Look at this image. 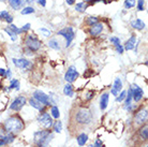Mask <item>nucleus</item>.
<instances>
[{
	"label": "nucleus",
	"instance_id": "obj_1",
	"mask_svg": "<svg viewBox=\"0 0 148 147\" xmlns=\"http://www.w3.org/2000/svg\"><path fill=\"white\" fill-rule=\"evenodd\" d=\"M8 132L12 133V134H18L24 130L25 128V122L22 118L19 117L18 115H12L10 117H8L5 120H4L3 125H2Z\"/></svg>",
	"mask_w": 148,
	"mask_h": 147
},
{
	"label": "nucleus",
	"instance_id": "obj_2",
	"mask_svg": "<svg viewBox=\"0 0 148 147\" xmlns=\"http://www.w3.org/2000/svg\"><path fill=\"white\" fill-rule=\"evenodd\" d=\"M54 137V132L51 129L38 130L34 133V143L37 147H48Z\"/></svg>",
	"mask_w": 148,
	"mask_h": 147
},
{
	"label": "nucleus",
	"instance_id": "obj_3",
	"mask_svg": "<svg viewBox=\"0 0 148 147\" xmlns=\"http://www.w3.org/2000/svg\"><path fill=\"white\" fill-rule=\"evenodd\" d=\"M74 120L77 125L88 126L92 122V113L87 107H79L74 114Z\"/></svg>",
	"mask_w": 148,
	"mask_h": 147
},
{
	"label": "nucleus",
	"instance_id": "obj_4",
	"mask_svg": "<svg viewBox=\"0 0 148 147\" xmlns=\"http://www.w3.org/2000/svg\"><path fill=\"white\" fill-rule=\"evenodd\" d=\"M25 46H26L27 49L34 53V52H38L41 48L42 42L39 40V38L36 34H28L25 39Z\"/></svg>",
	"mask_w": 148,
	"mask_h": 147
},
{
	"label": "nucleus",
	"instance_id": "obj_5",
	"mask_svg": "<svg viewBox=\"0 0 148 147\" xmlns=\"http://www.w3.org/2000/svg\"><path fill=\"white\" fill-rule=\"evenodd\" d=\"M32 98L34 100H37L38 102L41 103L44 106H51V105H55V102L53 101L52 97L47 96L45 92H43L42 90H36L32 93Z\"/></svg>",
	"mask_w": 148,
	"mask_h": 147
},
{
	"label": "nucleus",
	"instance_id": "obj_6",
	"mask_svg": "<svg viewBox=\"0 0 148 147\" xmlns=\"http://www.w3.org/2000/svg\"><path fill=\"white\" fill-rule=\"evenodd\" d=\"M37 120L39 122V125H41L44 129H51L53 124H54L52 116L47 112H41L39 116H38Z\"/></svg>",
	"mask_w": 148,
	"mask_h": 147
},
{
	"label": "nucleus",
	"instance_id": "obj_7",
	"mask_svg": "<svg viewBox=\"0 0 148 147\" xmlns=\"http://www.w3.org/2000/svg\"><path fill=\"white\" fill-rule=\"evenodd\" d=\"M148 117V111L147 107H142L137 111L134 115V124L136 126H143L146 125Z\"/></svg>",
	"mask_w": 148,
	"mask_h": 147
},
{
	"label": "nucleus",
	"instance_id": "obj_8",
	"mask_svg": "<svg viewBox=\"0 0 148 147\" xmlns=\"http://www.w3.org/2000/svg\"><path fill=\"white\" fill-rule=\"evenodd\" d=\"M57 33H58L59 36H62V37L66 39V46H67V47L70 46L71 43H72V41H73L74 38H75V32H74V29L72 27H66V28L59 30Z\"/></svg>",
	"mask_w": 148,
	"mask_h": 147
},
{
	"label": "nucleus",
	"instance_id": "obj_9",
	"mask_svg": "<svg viewBox=\"0 0 148 147\" xmlns=\"http://www.w3.org/2000/svg\"><path fill=\"white\" fill-rule=\"evenodd\" d=\"M27 102V99L25 96H18L16 97L12 103L10 104V110L11 111H14V112H19V111L22 110L23 107L25 106V104Z\"/></svg>",
	"mask_w": 148,
	"mask_h": 147
},
{
	"label": "nucleus",
	"instance_id": "obj_10",
	"mask_svg": "<svg viewBox=\"0 0 148 147\" xmlns=\"http://www.w3.org/2000/svg\"><path fill=\"white\" fill-rule=\"evenodd\" d=\"M130 90H131V93H132V99L135 103L141 102L143 98H144V91L143 89L138 86L137 84H132L131 87H130Z\"/></svg>",
	"mask_w": 148,
	"mask_h": 147
},
{
	"label": "nucleus",
	"instance_id": "obj_11",
	"mask_svg": "<svg viewBox=\"0 0 148 147\" xmlns=\"http://www.w3.org/2000/svg\"><path fill=\"white\" fill-rule=\"evenodd\" d=\"M78 76H79V73H78L77 69L74 66H70L68 68L66 74H64V80H66L67 83L72 84V83H74V82L77 80Z\"/></svg>",
	"mask_w": 148,
	"mask_h": 147
},
{
	"label": "nucleus",
	"instance_id": "obj_12",
	"mask_svg": "<svg viewBox=\"0 0 148 147\" xmlns=\"http://www.w3.org/2000/svg\"><path fill=\"white\" fill-rule=\"evenodd\" d=\"M13 65L18 69L23 70H30L32 68V63L26 58H13L12 59Z\"/></svg>",
	"mask_w": 148,
	"mask_h": 147
},
{
	"label": "nucleus",
	"instance_id": "obj_13",
	"mask_svg": "<svg viewBox=\"0 0 148 147\" xmlns=\"http://www.w3.org/2000/svg\"><path fill=\"white\" fill-rule=\"evenodd\" d=\"M14 140H15L14 134L8 132L3 127H2V128H0V141H1L4 145H9V144L13 143Z\"/></svg>",
	"mask_w": 148,
	"mask_h": 147
},
{
	"label": "nucleus",
	"instance_id": "obj_14",
	"mask_svg": "<svg viewBox=\"0 0 148 147\" xmlns=\"http://www.w3.org/2000/svg\"><path fill=\"white\" fill-rule=\"evenodd\" d=\"M103 28H104L103 24L98 22L97 24H95V25L90 26V28H89V30H88L89 36H91V37H98V36L101 34V32L103 31Z\"/></svg>",
	"mask_w": 148,
	"mask_h": 147
},
{
	"label": "nucleus",
	"instance_id": "obj_15",
	"mask_svg": "<svg viewBox=\"0 0 148 147\" xmlns=\"http://www.w3.org/2000/svg\"><path fill=\"white\" fill-rule=\"evenodd\" d=\"M121 90H122V81H121V78L117 77V78H115L113 87H112V89H111V93L113 96L117 97L118 93L121 91Z\"/></svg>",
	"mask_w": 148,
	"mask_h": 147
},
{
	"label": "nucleus",
	"instance_id": "obj_16",
	"mask_svg": "<svg viewBox=\"0 0 148 147\" xmlns=\"http://www.w3.org/2000/svg\"><path fill=\"white\" fill-rule=\"evenodd\" d=\"M108 101H110V93L108 92H103L100 97V110L105 111L108 106Z\"/></svg>",
	"mask_w": 148,
	"mask_h": 147
},
{
	"label": "nucleus",
	"instance_id": "obj_17",
	"mask_svg": "<svg viewBox=\"0 0 148 147\" xmlns=\"http://www.w3.org/2000/svg\"><path fill=\"white\" fill-rule=\"evenodd\" d=\"M135 45H136V36L135 34H132L130 39L126 41V43H125V46L123 48L127 49V51H131V49H133L135 47Z\"/></svg>",
	"mask_w": 148,
	"mask_h": 147
},
{
	"label": "nucleus",
	"instance_id": "obj_18",
	"mask_svg": "<svg viewBox=\"0 0 148 147\" xmlns=\"http://www.w3.org/2000/svg\"><path fill=\"white\" fill-rule=\"evenodd\" d=\"M88 140H89V136H88V134L85 132L79 133V134L76 136V142H77L78 146H85L86 144H87V142H88Z\"/></svg>",
	"mask_w": 148,
	"mask_h": 147
},
{
	"label": "nucleus",
	"instance_id": "obj_19",
	"mask_svg": "<svg viewBox=\"0 0 148 147\" xmlns=\"http://www.w3.org/2000/svg\"><path fill=\"white\" fill-rule=\"evenodd\" d=\"M130 25H131V27H132L133 29H136V30H143L145 27H146L145 23L140 19H133L132 22L130 23Z\"/></svg>",
	"mask_w": 148,
	"mask_h": 147
},
{
	"label": "nucleus",
	"instance_id": "obj_20",
	"mask_svg": "<svg viewBox=\"0 0 148 147\" xmlns=\"http://www.w3.org/2000/svg\"><path fill=\"white\" fill-rule=\"evenodd\" d=\"M28 103H29V105L31 107H34V110L39 111V112H44L45 110V106L44 105H42L41 103H39L37 100H34V98H31V99L28 100Z\"/></svg>",
	"mask_w": 148,
	"mask_h": 147
},
{
	"label": "nucleus",
	"instance_id": "obj_21",
	"mask_svg": "<svg viewBox=\"0 0 148 147\" xmlns=\"http://www.w3.org/2000/svg\"><path fill=\"white\" fill-rule=\"evenodd\" d=\"M0 19L7 22L8 24H12V22H13V16L8 11L3 10V11H0Z\"/></svg>",
	"mask_w": 148,
	"mask_h": 147
},
{
	"label": "nucleus",
	"instance_id": "obj_22",
	"mask_svg": "<svg viewBox=\"0 0 148 147\" xmlns=\"http://www.w3.org/2000/svg\"><path fill=\"white\" fill-rule=\"evenodd\" d=\"M8 1L13 10H19L25 3V0H8Z\"/></svg>",
	"mask_w": 148,
	"mask_h": 147
},
{
	"label": "nucleus",
	"instance_id": "obj_23",
	"mask_svg": "<svg viewBox=\"0 0 148 147\" xmlns=\"http://www.w3.org/2000/svg\"><path fill=\"white\" fill-rule=\"evenodd\" d=\"M49 115L52 116L53 119H59L60 118V111H59V107L57 106V105H52L51 107V111H49Z\"/></svg>",
	"mask_w": 148,
	"mask_h": 147
},
{
	"label": "nucleus",
	"instance_id": "obj_24",
	"mask_svg": "<svg viewBox=\"0 0 148 147\" xmlns=\"http://www.w3.org/2000/svg\"><path fill=\"white\" fill-rule=\"evenodd\" d=\"M138 135H140V137H141V140L147 141V137H148V127H147V125L142 126L141 129L138 130Z\"/></svg>",
	"mask_w": 148,
	"mask_h": 147
},
{
	"label": "nucleus",
	"instance_id": "obj_25",
	"mask_svg": "<svg viewBox=\"0 0 148 147\" xmlns=\"http://www.w3.org/2000/svg\"><path fill=\"white\" fill-rule=\"evenodd\" d=\"M63 93H64V96H67V97H73L74 88H73V86H72V84L67 83V84L64 85V87H63Z\"/></svg>",
	"mask_w": 148,
	"mask_h": 147
},
{
	"label": "nucleus",
	"instance_id": "obj_26",
	"mask_svg": "<svg viewBox=\"0 0 148 147\" xmlns=\"http://www.w3.org/2000/svg\"><path fill=\"white\" fill-rule=\"evenodd\" d=\"M52 129H53V132L61 133V131H62V122H60L59 119H57V120L54 122V124H53Z\"/></svg>",
	"mask_w": 148,
	"mask_h": 147
},
{
	"label": "nucleus",
	"instance_id": "obj_27",
	"mask_svg": "<svg viewBox=\"0 0 148 147\" xmlns=\"http://www.w3.org/2000/svg\"><path fill=\"white\" fill-rule=\"evenodd\" d=\"M89 7V4L85 1H82V2H78V3L75 4V10L77 12H85L86 9Z\"/></svg>",
	"mask_w": 148,
	"mask_h": 147
},
{
	"label": "nucleus",
	"instance_id": "obj_28",
	"mask_svg": "<svg viewBox=\"0 0 148 147\" xmlns=\"http://www.w3.org/2000/svg\"><path fill=\"white\" fill-rule=\"evenodd\" d=\"M48 46L53 49H55V51H59L60 48V43L58 42V40H56V39H51V40L48 41Z\"/></svg>",
	"mask_w": 148,
	"mask_h": 147
},
{
	"label": "nucleus",
	"instance_id": "obj_29",
	"mask_svg": "<svg viewBox=\"0 0 148 147\" xmlns=\"http://www.w3.org/2000/svg\"><path fill=\"white\" fill-rule=\"evenodd\" d=\"M19 87H21V84H19V81L16 80V78H13L10 81V85H9V89H15V90H19Z\"/></svg>",
	"mask_w": 148,
	"mask_h": 147
},
{
	"label": "nucleus",
	"instance_id": "obj_30",
	"mask_svg": "<svg viewBox=\"0 0 148 147\" xmlns=\"http://www.w3.org/2000/svg\"><path fill=\"white\" fill-rule=\"evenodd\" d=\"M126 97H127V91L126 90H121V91L118 93V96L116 97V101L117 102H123L125 101V99H126Z\"/></svg>",
	"mask_w": 148,
	"mask_h": 147
},
{
	"label": "nucleus",
	"instance_id": "obj_31",
	"mask_svg": "<svg viewBox=\"0 0 148 147\" xmlns=\"http://www.w3.org/2000/svg\"><path fill=\"white\" fill-rule=\"evenodd\" d=\"M36 12V9L34 7H25L22 10V14L23 15H27V14H32Z\"/></svg>",
	"mask_w": 148,
	"mask_h": 147
},
{
	"label": "nucleus",
	"instance_id": "obj_32",
	"mask_svg": "<svg viewBox=\"0 0 148 147\" xmlns=\"http://www.w3.org/2000/svg\"><path fill=\"white\" fill-rule=\"evenodd\" d=\"M86 23H87V25H89V26L95 25V24L98 23V17H96V16H89L88 19H86Z\"/></svg>",
	"mask_w": 148,
	"mask_h": 147
},
{
	"label": "nucleus",
	"instance_id": "obj_33",
	"mask_svg": "<svg viewBox=\"0 0 148 147\" xmlns=\"http://www.w3.org/2000/svg\"><path fill=\"white\" fill-rule=\"evenodd\" d=\"M9 28H10V30H12V31H13L16 36H18V34H22V33H23L22 29H21V28H18V27H16V26L13 25V24H11Z\"/></svg>",
	"mask_w": 148,
	"mask_h": 147
},
{
	"label": "nucleus",
	"instance_id": "obj_34",
	"mask_svg": "<svg viewBox=\"0 0 148 147\" xmlns=\"http://www.w3.org/2000/svg\"><path fill=\"white\" fill-rule=\"evenodd\" d=\"M135 4H136L135 0H126L125 1V8L126 9H132V8L135 7Z\"/></svg>",
	"mask_w": 148,
	"mask_h": 147
},
{
	"label": "nucleus",
	"instance_id": "obj_35",
	"mask_svg": "<svg viewBox=\"0 0 148 147\" xmlns=\"http://www.w3.org/2000/svg\"><path fill=\"white\" fill-rule=\"evenodd\" d=\"M4 31H5V32H7L8 34L10 36V38H11L12 41H16V40H17V36H16V34H15V33L13 32L12 30H10V28H9V27H8V28H4Z\"/></svg>",
	"mask_w": 148,
	"mask_h": 147
},
{
	"label": "nucleus",
	"instance_id": "obj_36",
	"mask_svg": "<svg viewBox=\"0 0 148 147\" xmlns=\"http://www.w3.org/2000/svg\"><path fill=\"white\" fill-rule=\"evenodd\" d=\"M110 42H111L112 44L114 45V46H118V45H120V39L117 37H111L110 38Z\"/></svg>",
	"mask_w": 148,
	"mask_h": 147
},
{
	"label": "nucleus",
	"instance_id": "obj_37",
	"mask_svg": "<svg viewBox=\"0 0 148 147\" xmlns=\"http://www.w3.org/2000/svg\"><path fill=\"white\" fill-rule=\"evenodd\" d=\"M39 31L42 33V36H44V37H46V38H48V37H51V36H52V31H51V30H48V29H46V28H40V29H39Z\"/></svg>",
	"mask_w": 148,
	"mask_h": 147
},
{
	"label": "nucleus",
	"instance_id": "obj_38",
	"mask_svg": "<svg viewBox=\"0 0 148 147\" xmlns=\"http://www.w3.org/2000/svg\"><path fill=\"white\" fill-rule=\"evenodd\" d=\"M144 3H145L144 0H138L137 1V4H136L137 11H144Z\"/></svg>",
	"mask_w": 148,
	"mask_h": 147
},
{
	"label": "nucleus",
	"instance_id": "obj_39",
	"mask_svg": "<svg viewBox=\"0 0 148 147\" xmlns=\"http://www.w3.org/2000/svg\"><path fill=\"white\" fill-rule=\"evenodd\" d=\"M88 147H104V146H103V143L98 139V140L95 141V143L91 144V145H89Z\"/></svg>",
	"mask_w": 148,
	"mask_h": 147
},
{
	"label": "nucleus",
	"instance_id": "obj_40",
	"mask_svg": "<svg viewBox=\"0 0 148 147\" xmlns=\"http://www.w3.org/2000/svg\"><path fill=\"white\" fill-rule=\"evenodd\" d=\"M30 27H31V25H30L29 23H27L26 25L23 26L21 29H22L23 32H27V31H29V30H30Z\"/></svg>",
	"mask_w": 148,
	"mask_h": 147
},
{
	"label": "nucleus",
	"instance_id": "obj_41",
	"mask_svg": "<svg viewBox=\"0 0 148 147\" xmlns=\"http://www.w3.org/2000/svg\"><path fill=\"white\" fill-rule=\"evenodd\" d=\"M115 48H116V52H117L118 54H122L123 51H125V48H123V46H122L121 44L118 45V46H115Z\"/></svg>",
	"mask_w": 148,
	"mask_h": 147
},
{
	"label": "nucleus",
	"instance_id": "obj_42",
	"mask_svg": "<svg viewBox=\"0 0 148 147\" xmlns=\"http://www.w3.org/2000/svg\"><path fill=\"white\" fill-rule=\"evenodd\" d=\"M95 97V92L93 91H89L87 93V97H86V100H91Z\"/></svg>",
	"mask_w": 148,
	"mask_h": 147
},
{
	"label": "nucleus",
	"instance_id": "obj_43",
	"mask_svg": "<svg viewBox=\"0 0 148 147\" xmlns=\"http://www.w3.org/2000/svg\"><path fill=\"white\" fill-rule=\"evenodd\" d=\"M5 77H7V78H9V80H11V78H12V72H11V70H10V69H8V70L5 71Z\"/></svg>",
	"mask_w": 148,
	"mask_h": 147
},
{
	"label": "nucleus",
	"instance_id": "obj_44",
	"mask_svg": "<svg viewBox=\"0 0 148 147\" xmlns=\"http://www.w3.org/2000/svg\"><path fill=\"white\" fill-rule=\"evenodd\" d=\"M5 69H2V68H0V76L1 77H4L5 76Z\"/></svg>",
	"mask_w": 148,
	"mask_h": 147
},
{
	"label": "nucleus",
	"instance_id": "obj_45",
	"mask_svg": "<svg viewBox=\"0 0 148 147\" xmlns=\"http://www.w3.org/2000/svg\"><path fill=\"white\" fill-rule=\"evenodd\" d=\"M38 3L40 4V5H42V7H45L46 5V0H39Z\"/></svg>",
	"mask_w": 148,
	"mask_h": 147
},
{
	"label": "nucleus",
	"instance_id": "obj_46",
	"mask_svg": "<svg viewBox=\"0 0 148 147\" xmlns=\"http://www.w3.org/2000/svg\"><path fill=\"white\" fill-rule=\"evenodd\" d=\"M66 2H67L69 5H72V4H74V2H75V0H66Z\"/></svg>",
	"mask_w": 148,
	"mask_h": 147
},
{
	"label": "nucleus",
	"instance_id": "obj_47",
	"mask_svg": "<svg viewBox=\"0 0 148 147\" xmlns=\"http://www.w3.org/2000/svg\"><path fill=\"white\" fill-rule=\"evenodd\" d=\"M39 0H25V2L27 3H34V2H38Z\"/></svg>",
	"mask_w": 148,
	"mask_h": 147
},
{
	"label": "nucleus",
	"instance_id": "obj_48",
	"mask_svg": "<svg viewBox=\"0 0 148 147\" xmlns=\"http://www.w3.org/2000/svg\"><path fill=\"white\" fill-rule=\"evenodd\" d=\"M1 146H5V145H4V144L2 143V142H1V141H0V147H1Z\"/></svg>",
	"mask_w": 148,
	"mask_h": 147
},
{
	"label": "nucleus",
	"instance_id": "obj_49",
	"mask_svg": "<svg viewBox=\"0 0 148 147\" xmlns=\"http://www.w3.org/2000/svg\"><path fill=\"white\" fill-rule=\"evenodd\" d=\"M89 1H90V0H85V2H87V3H88Z\"/></svg>",
	"mask_w": 148,
	"mask_h": 147
},
{
	"label": "nucleus",
	"instance_id": "obj_50",
	"mask_svg": "<svg viewBox=\"0 0 148 147\" xmlns=\"http://www.w3.org/2000/svg\"><path fill=\"white\" fill-rule=\"evenodd\" d=\"M0 1H5V0H0Z\"/></svg>",
	"mask_w": 148,
	"mask_h": 147
},
{
	"label": "nucleus",
	"instance_id": "obj_51",
	"mask_svg": "<svg viewBox=\"0 0 148 147\" xmlns=\"http://www.w3.org/2000/svg\"><path fill=\"white\" fill-rule=\"evenodd\" d=\"M78 147H82V146H78Z\"/></svg>",
	"mask_w": 148,
	"mask_h": 147
},
{
	"label": "nucleus",
	"instance_id": "obj_52",
	"mask_svg": "<svg viewBox=\"0 0 148 147\" xmlns=\"http://www.w3.org/2000/svg\"><path fill=\"white\" fill-rule=\"evenodd\" d=\"M1 147H4V146H1Z\"/></svg>",
	"mask_w": 148,
	"mask_h": 147
}]
</instances>
